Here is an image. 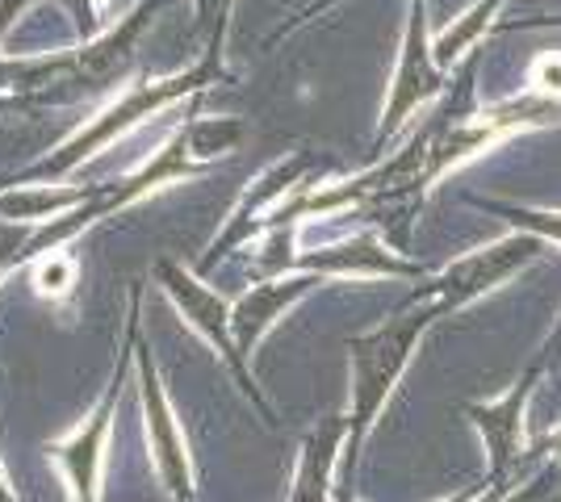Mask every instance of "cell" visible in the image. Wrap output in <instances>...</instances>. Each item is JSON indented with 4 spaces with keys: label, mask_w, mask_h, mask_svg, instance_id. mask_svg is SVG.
Segmentation results:
<instances>
[{
    "label": "cell",
    "mask_w": 561,
    "mask_h": 502,
    "mask_svg": "<svg viewBox=\"0 0 561 502\" xmlns=\"http://www.w3.org/2000/svg\"><path fill=\"white\" fill-rule=\"evenodd\" d=\"M0 502H13V490H9V481H4V469H0Z\"/></svg>",
    "instance_id": "ac0fdd59"
},
{
    "label": "cell",
    "mask_w": 561,
    "mask_h": 502,
    "mask_svg": "<svg viewBox=\"0 0 561 502\" xmlns=\"http://www.w3.org/2000/svg\"><path fill=\"white\" fill-rule=\"evenodd\" d=\"M494 214H503L515 231L537 235L540 243L561 247V210H537V206H491Z\"/></svg>",
    "instance_id": "7c38bea8"
},
{
    "label": "cell",
    "mask_w": 561,
    "mask_h": 502,
    "mask_svg": "<svg viewBox=\"0 0 561 502\" xmlns=\"http://www.w3.org/2000/svg\"><path fill=\"white\" fill-rule=\"evenodd\" d=\"M160 285L176 297V306L185 311L188 327L197 335H206L214 348L222 352V357L231 360L234 369H239V377H243V385L252 389V377H248V369L239 364V357H234V339H231V306L214 293V289H206L197 277H188L185 268H176V264H160Z\"/></svg>",
    "instance_id": "ba28073f"
},
{
    "label": "cell",
    "mask_w": 561,
    "mask_h": 502,
    "mask_svg": "<svg viewBox=\"0 0 561 502\" xmlns=\"http://www.w3.org/2000/svg\"><path fill=\"white\" fill-rule=\"evenodd\" d=\"M323 4H328V0H323Z\"/></svg>",
    "instance_id": "ffe728a7"
},
{
    "label": "cell",
    "mask_w": 561,
    "mask_h": 502,
    "mask_svg": "<svg viewBox=\"0 0 561 502\" xmlns=\"http://www.w3.org/2000/svg\"><path fill=\"white\" fill-rule=\"evenodd\" d=\"M25 256H34V240L18 231V226H9V222H0V277L13 268V264H22Z\"/></svg>",
    "instance_id": "9a60e30c"
},
{
    "label": "cell",
    "mask_w": 561,
    "mask_h": 502,
    "mask_svg": "<svg viewBox=\"0 0 561 502\" xmlns=\"http://www.w3.org/2000/svg\"><path fill=\"white\" fill-rule=\"evenodd\" d=\"M540 247H545V243H540L537 235H524V231L503 235V240L486 243V247H473L466 256H457L448 268H440V272L427 281L423 297H432L445 314L466 311L478 297H486V293L507 285L512 277H519L528 264H537Z\"/></svg>",
    "instance_id": "7a4b0ae2"
},
{
    "label": "cell",
    "mask_w": 561,
    "mask_h": 502,
    "mask_svg": "<svg viewBox=\"0 0 561 502\" xmlns=\"http://www.w3.org/2000/svg\"><path fill=\"white\" fill-rule=\"evenodd\" d=\"M537 377L540 364H533L507 394H499L491 402H473L466 410L482 435V444H486V486H503L512 465L524 453V415H528V398H533Z\"/></svg>",
    "instance_id": "277c9868"
},
{
    "label": "cell",
    "mask_w": 561,
    "mask_h": 502,
    "mask_svg": "<svg viewBox=\"0 0 561 502\" xmlns=\"http://www.w3.org/2000/svg\"><path fill=\"white\" fill-rule=\"evenodd\" d=\"M34 285H38V293H47V297H64L76 285V260L64 256V252H47L38 260V268H34Z\"/></svg>",
    "instance_id": "4fadbf2b"
},
{
    "label": "cell",
    "mask_w": 561,
    "mask_h": 502,
    "mask_svg": "<svg viewBox=\"0 0 561 502\" xmlns=\"http://www.w3.org/2000/svg\"><path fill=\"white\" fill-rule=\"evenodd\" d=\"M139 389H142V410H147V440H151V456H156V469L160 481L168 486V494H185L193 490V469H188V444L181 435V423L168 407L164 385L160 373L147 364V357H139Z\"/></svg>",
    "instance_id": "5b68a950"
},
{
    "label": "cell",
    "mask_w": 561,
    "mask_h": 502,
    "mask_svg": "<svg viewBox=\"0 0 561 502\" xmlns=\"http://www.w3.org/2000/svg\"><path fill=\"white\" fill-rule=\"evenodd\" d=\"M352 419L348 415H331L319 428L310 431L298 456V474H294V490L289 502H331V478H335V460L348 448Z\"/></svg>",
    "instance_id": "9c48e42d"
},
{
    "label": "cell",
    "mask_w": 561,
    "mask_h": 502,
    "mask_svg": "<svg viewBox=\"0 0 561 502\" xmlns=\"http://www.w3.org/2000/svg\"><path fill=\"white\" fill-rule=\"evenodd\" d=\"M503 4H507V0H473L461 17H453V25L432 38V50H436V59H440L445 72L448 68H457L469 50L486 38V30H491L494 17L503 13Z\"/></svg>",
    "instance_id": "8fae6325"
},
{
    "label": "cell",
    "mask_w": 561,
    "mask_h": 502,
    "mask_svg": "<svg viewBox=\"0 0 561 502\" xmlns=\"http://www.w3.org/2000/svg\"><path fill=\"white\" fill-rule=\"evenodd\" d=\"M553 486H558V474H553V469H545L540 478H533L519 494H512V499H503V502H549L553 499Z\"/></svg>",
    "instance_id": "2e32d148"
},
{
    "label": "cell",
    "mask_w": 561,
    "mask_h": 502,
    "mask_svg": "<svg viewBox=\"0 0 561 502\" xmlns=\"http://www.w3.org/2000/svg\"><path fill=\"white\" fill-rule=\"evenodd\" d=\"M314 289V272L302 277H277V281H264V285L248 289L239 302L231 306V339H234V357L243 364V357L256 348L264 335L277 327V318H285V311L294 302H302L306 293Z\"/></svg>",
    "instance_id": "52a82bcc"
},
{
    "label": "cell",
    "mask_w": 561,
    "mask_h": 502,
    "mask_svg": "<svg viewBox=\"0 0 561 502\" xmlns=\"http://www.w3.org/2000/svg\"><path fill=\"white\" fill-rule=\"evenodd\" d=\"M310 268H323V272H344V277H398V272H411L402 260H394L386 252V243L377 235H356V240L331 243L319 247V256L310 260Z\"/></svg>",
    "instance_id": "30bf717a"
},
{
    "label": "cell",
    "mask_w": 561,
    "mask_h": 502,
    "mask_svg": "<svg viewBox=\"0 0 561 502\" xmlns=\"http://www.w3.org/2000/svg\"><path fill=\"white\" fill-rule=\"evenodd\" d=\"M558 25H561V17H558Z\"/></svg>",
    "instance_id": "d6986e66"
},
{
    "label": "cell",
    "mask_w": 561,
    "mask_h": 502,
    "mask_svg": "<svg viewBox=\"0 0 561 502\" xmlns=\"http://www.w3.org/2000/svg\"><path fill=\"white\" fill-rule=\"evenodd\" d=\"M545 448H553V453L561 456V428H558V431H549V435H545Z\"/></svg>",
    "instance_id": "e0dca14e"
},
{
    "label": "cell",
    "mask_w": 561,
    "mask_h": 502,
    "mask_svg": "<svg viewBox=\"0 0 561 502\" xmlns=\"http://www.w3.org/2000/svg\"><path fill=\"white\" fill-rule=\"evenodd\" d=\"M440 306L432 302V297H423L415 293V302L411 306H402L394 318H386L381 327L374 331H365L360 339H352V352H348V364H352V448H360V440L374 431V423L381 419V410L390 402V394H394V385L402 382V373H407V364L415 357V348H420V339L427 335V327L440 318Z\"/></svg>",
    "instance_id": "6da1fadb"
},
{
    "label": "cell",
    "mask_w": 561,
    "mask_h": 502,
    "mask_svg": "<svg viewBox=\"0 0 561 502\" xmlns=\"http://www.w3.org/2000/svg\"><path fill=\"white\" fill-rule=\"evenodd\" d=\"M528 93L561 101V50H545L528 68Z\"/></svg>",
    "instance_id": "5bb4252c"
},
{
    "label": "cell",
    "mask_w": 561,
    "mask_h": 502,
    "mask_svg": "<svg viewBox=\"0 0 561 502\" xmlns=\"http://www.w3.org/2000/svg\"><path fill=\"white\" fill-rule=\"evenodd\" d=\"M110 419H114V394H105L96 410L71 428L68 440H59L50 456L59 460L64 478L71 486V499L76 502H96L101 490V465H105V440H110Z\"/></svg>",
    "instance_id": "8992f818"
},
{
    "label": "cell",
    "mask_w": 561,
    "mask_h": 502,
    "mask_svg": "<svg viewBox=\"0 0 561 502\" xmlns=\"http://www.w3.org/2000/svg\"><path fill=\"white\" fill-rule=\"evenodd\" d=\"M440 89H445V68H440L432 38H427V0H411L398 68L394 80H390V96H386V109H381V121H377V143L394 139L398 130L411 121V114H420Z\"/></svg>",
    "instance_id": "3957f363"
}]
</instances>
